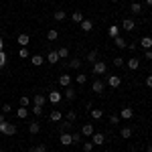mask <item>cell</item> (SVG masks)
<instances>
[{"label":"cell","mask_w":152,"mask_h":152,"mask_svg":"<svg viewBox=\"0 0 152 152\" xmlns=\"http://www.w3.org/2000/svg\"><path fill=\"white\" fill-rule=\"evenodd\" d=\"M91 73H94L95 77H99V75H105L107 73V65H105V61H95L94 65H91Z\"/></svg>","instance_id":"6da1fadb"},{"label":"cell","mask_w":152,"mask_h":152,"mask_svg":"<svg viewBox=\"0 0 152 152\" xmlns=\"http://www.w3.org/2000/svg\"><path fill=\"white\" fill-rule=\"evenodd\" d=\"M16 126L10 124V122H0V134H4V136H14L16 134Z\"/></svg>","instance_id":"7a4b0ae2"},{"label":"cell","mask_w":152,"mask_h":152,"mask_svg":"<svg viewBox=\"0 0 152 152\" xmlns=\"http://www.w3.org/2000/svg\"><path fill=\"white\" fill-rule=\"evenodd\" d=\"M91 142H94V146H104L105 144V134L104 132H94V134H91Z\"/></svg>","instance_id":"3957f363"},{"label":"cell","mask_w":152,"mask_h":152,"mask_svg":"<svg viewBox=\"0 0 152 152\" xmlns=\"http://www.w3.org/2000/svg\"><path fill=\"white\" fill-rule=\"evenodd\" d=\"M105 83H107L110 87H114V89H118V87L122 85V77H120V75H107V79H105Z\"/></svg>","instance_id":"277c9868"},{"label":"cell","mask_w":152,"mask_h":152,"mask_svg":"<svg viewBox=\"0 0 152 152\" xmlns=\"http://www.w3.org/2000/svg\"><path fill=\"white\" fill-rule=\"evenodd\" d=\"M61 99H63V94H61V91H57V89L49 91V95H47V102H51V104H59Z\"/></svg>","instance_id":"5b68a950"},{"label":"cell","mask_w":152,"mask_h":152,"mask_svg":"<svg viewBox=\"0 0 152 152\" xmlns=\"http://www.w3.org/2000/svg\"><path fill=\"white\" fill-rule=\"evenodd\" d=\"M59 142H61L63 146H71V144H73V134H69V132H61Z\"/></svg>","instance_id":"8992f818"},{"label":"cell","mask_w":152,"mask_h":152,"mask_svg":"<svg viewBox=\"0 0 152 152\" xmlns=\"http://www.w3.org/2000/svg\"><path fill=\"white\" fill-rule=\"evenodd\" d=\"M104 89H105V83L102 81V79H95L94 83H91V91H94V94H104Z\"/></svg>","instance_id":"52a82bcc"},{"label":"cell","mask_w":152,"mask_h":152,"mask_svg":"<svg viewBox=\"0 0 152 152\" xmlns=\"http://www.w3.org/2000/svg\"><path fill=\"white\" fill-rule=\"evenodd\" d=\"M33 104H35V105H41V107H45V104H47V95L35 94V95H33Z\"/></svg>","instance_id":"ba28073f"},{"label":"cell","mask_w":152,"mask_h":152,"mask_svg":"<svg viewBox=\"0 0 152 152\" xmlns=\"http://www.w3.org/2000/svg\"><path fill=\"white\" fill-rule=\"evenodd\" d=\"M59 85H61V87H69L71 85V75L69 73H63V75L59 77Z\"/></svg>","instance_id":"9c48e42d"},{"label":"cell","mask_w":152,"mask_h":152,"mask_svg":"<svg viewBox=\"0 0 152 152\" xmlns=\"http://www.w3.org/2000/svg\"><path fill=\"white\" fill-rule=\"evenodd\" d=\"M132 116H134V110H132V107H122V110H120V118H122V120H130Z\"/></svg>","instance_id":"30bf717a"},{"label":"cell","mask_w":152,"mask_h":152,"mask_svg":"<svg viewBox=\"0 0 152 152\" xmlns=\"http://www.w3.org/2000/svg\"><path fill=\"white\" fill-rule=\"evenodd\" d=\"M95 130H94V126L91 124H83L81 126V136H87V138H91V134H94Z\"/></svg>","instance_id":"8fae6325"},{"label":"cell","mask_w":152,"mask_h":152,"mask_svg":"<svg viewBox=\"0 0 152 152\" xmlns=\"http://www.w3.org/2000/svg\"><path fill=\"white\" fill-rule=\"evenodd\" d=\"M122 28H124V31H134V28H136V23H134L132 18H124V20H122Z\"/></svg>","instance_id":"7c38bea8"},{"label":"cell","mask_w":152,"mask_h":152,"mask_svg":"<svg viewBox=\"0 0 152 152\" xmlns=\"http://www.w3.org/2000/svg\"><path fill=\"white\" fill-rule=\"evenodd\" d=\"M81 59H77V57H73V59H69L67 61V67H71V69H81Z\"/></svg>","instance_id":"4fadbf2b"},{"label":"cell","mask_w":152,"mask_h":152,"mask_svg":"<svg viewBox=\"0 0 152 152\" xmlns=\"http://www.w3.org/2000/svg\"><path fill=\"white\" fill-rule=\"evenodd\" d=\"M126 65H128V69H130V71H136L138 67H140V59H138V57H132L128 63H126Z\"/></svg>","instance_id":"5bb4252c"},{"label":"cell","mask_w":152,"mask_h":152,"mask_svg":"<svg viewBox=\"0 0 152 152\" xmlns=\"http://www.w3.org/2000/svg\"><path fill=\"white\" fill-rule=\"evenodd\" d=\"M132 134H134V130L130 128V126H124V128L120 130V136H122L124 140H128V138H132Z\"/></svg>","instance_id":"9a60e30c"},{"label":"cell","mask_w":152,"mask_h":152,"mask_svg":"<svg viewBox=\"0 0 152 152\" xmlns=\"http://www.w3.org/2000/svg\"><path fill=\"white\" fill-rule=\"evenodd\" d=\"M140 47L146 51V49H152V37H142L140 39Z\"/></svg>","instance_id":"2e32d148"},{"label":"cell","mask_w":152,"mask_h":152,"mask_svg":"<svg viewBox=\"0 0 152 152\" xmlns=\"http://www.w3.org/2000/svg\"><path fill=\"white\" fill-rule=\"evenodd\" d=\"M130 10H132V14H142L144 6H142L140 2H132V4H130Z\"/></svg>","instance_id":"e0dca14e"},{"label":"cell","mask_w":152,"mask_h":152,"mask_svg":"<svg viewBox=\"0 0 152 152\" xmlns=\"http://www.w3.org/2000/svg\"><path fill=\"white\" fill-rule=\"evenodd\" d=\"M81 31H83V33H89V31H94V20H87V18H83Z\"/></svg>","instance_id":"ac0fdd59"},{"label":"cell","mask_w":152,"mask_h":152,"mask_svg":"<svg viewBox=\"0 0 152 152\" xmlns=\"http://www.w3.org/2000/svg\"><path fill=\"white\" fill-rule=\"evenodd\" d=\"M65 16H67V12H65V10H61V8L53 12V18H55L57 23H63V20H65Z\"/></svg>","instance_id":"d6986e66"},{"label":"cell","mask_w":152,"mask_h":152,"mask_svg":"<svg viewBox=\"0 0 152 152\" xmlns=\"http://www.w3.org/2000/svg\"><path fill=\"white\" fill-rule=\"evenodd\" d=\"M107 35L112 37V39L120 37V26H118V24H110V28H107Z\"/></svg>","instance_id":"ffe728a7"},{"label":"cell","mask_w":152,"mask_h":152,"mask_svg":"<svg viewBox=\"0 0 152 152\" xmlns=\"http://www.w3.org/2000/svg\"><path fill=\"white\" fill-rule=\"evenodd\" d=\"M16 43H18V45H23V47H26V45L31 43V37L26 35V33H23V35H18V39H16Z\"/></svg>","instance_id":"44dd1931"},{"label":"cell","mask_w":152,"mask_h":152,"mask_svg":"<svg viewBox=\"0 0 152 152\" xmlns=\"http://www.w3.org/2000/svg\"><path fill=\"white\" fill-rule=\"evenodd\" d=\"M57 39H59V31L57 28H49L47 31V41L53 43V41H57Z\"/></svg>","instance_id":"7402d4cb"},{"label":"cell","mask_w":152,"mask_h":152,"mask_svg":"<svg viewBox=\"0 0 152 152\" xmlns=\"http://www.w3.org/2000/svg\"><path fill=\"white\" fill-rule=\"evenodd\" d=\"M71 20H73V23H77V24H81L83 23V12L81 10H75L73 14H71Z\"/></svg>","instance_id":"603a6c76"},{"label":"cell","mask_w":152,"mask_h":152,"mask_svg":"<svg viewBox=\"0 0 152 152\" xmlns=\"http://www.w3.org/2000/svg\"><path fill=\"white\" fill-rule=\"evenodd\" d=\"M47 61H49V63H51V65H55V63H59L61 59H59L57 51H49V57H47Z\"/></svg>","instance_id":"cb8c5ba5"},{"label":"cell","mask_w":152,"mask_h":152,"mask_svg":"<svg viewBox=\"0 0 152 152\" xmlns=\"http://www.w3.org/2000/svg\"><path fill=\"white\" fill-rule=\"evenodd\" d=\"M16 118H20V120H26V118H28V107H23V105H20V107L16 110Z\"/></svg>","instance_id":"d4e9b609"},{"label":"cell","mask_w":152,"mask_h":152,"mask_svg":"<svg viewBox=\"0 0 152 152\" xmlns=\"http://www.w3.org/2000/svg\"><path fill=\"white\" fill-rule=\"evenodd\" d=\"M39 132H41V124H39V122L28 124V134H33V136H35V134H39Z\"/></svg>","instance_id":"484cf974"},{"label":"cell","mask_w":152,"mask_h":152,"mask_svg":"<svg viewBox=\"0 0 152 152\" xmlns=\"http://www.w3.org/2000/svg\"><path fill=\"white\" fill-rule=\"evenodd\" d=\"M85 61L94 65L95 61H97V49H94V51H89V53H87V57H85Z\"/></svg>","instance_id":"4316f807"},{"label":"cell","mask_w":152,"mask_h":152,"mask_svg":"<svg viewBox=\"0 0 152 152\" xmlns=\"http://www.w3.org/2000/svg\"><path fill=\"white\" fill-rule=\"evenodd\" d=\"M75 95H77V91H75L71 85H69V87H65V99H69V102H71V99H75Z\"/></svg>","instance_id":"83f0119b"},{"label":"cell","mask_w":152,"mask_h":152,"mask_svg":"<svg viewBox=\"0 0 152 152\" xmlns=\"http://www.w3.org/2000/svg\"><path fill=\"white\" fill-rule=\"evenodd\" d=\"M114 45H116L118 49H126V47H128L126 39H122V37H116V39H114Z\"/></svg>","instance_id":"f1b7e54d"},{"label":"cell","mask_w":152,"mask_h":152,"mask_svg":"<svg viewBox=\"0 0 152 152\" xmlns=\"http://www.w3.org/2000/svg\"><path fill=\"white\" fill-rule=\"evenodd\" d=\"M31 63H33L35 67H41V65L45 63V59L41 57V55H33V57H31Z\"/></svg>","instance_id":"f546056e"},{"label":"cell","mask_w":152,"mask_h":152,"mask_svg":"<svg viewBox=\"0 0 152 152\" xmlns=\"http://www.w3.org/2000/svg\"><path fill=\"white\" fill-rule=\"evenodd\" d=\"M61 118H63V114H61L59 110H53L51 116H49V120H51V122H61Z\"/></svg>","instance_id":"4dcf8cb0"},{"label":"cell","mask_w":152,"mask_h":152,"mask_svg":"<svg viewBox=\"0 0 152 152\" xmlns=\"http://www.w3.org/2000/svg\"><path fill=\"white\" fill-rule=\"evenodd\" d=\"M85 81H87V75L79 71V73L75 75V83H77V85H83V83H85Z\"/></svg>","instance_id":"1f68e13d"},{"label":"cell","mask_w":152,"mask_h":152,"mask_svg":"<svg viewBox=\"0 0 152 152\" xmlns=\"http://www.w3.org/2000/svg\"><path fill=\"white\" fill-rule=\"evenodd\" d=\"M57 55H59V59H67V57H69V49H67V47L57 49Z\"/></svg>","instance_id":"d6a6232c"},{"label":"cell","mask_w":152,"mask_h":152,"mask_svg":"<svg viewBox=\"0 0 152 152\" xmlns=\"http://www.w3.org/2000/svg\"><path fill=\"white\" fill-rule=\"evenodd\" d=\"M89 114H91L94 120H102V118H104V112H102V110H89Z\"/></svg>","instance_id":"836d02e7"},{"label":"cell","mask_w":152,"mask_h":152,"mask_svg":"<svg viewBox=\"0 0 152 152\" xmlns=\"http://www.w3.org/2000/svg\"><path fill=\"white\" fill-rule=\"evenodd\" d=\"M120 120H122L120 114H112V116H110V124H112V126H118V124H120Z\"/></svg>","instance_id":"e575fe53"},{"label":"cell","mask_w":152,"mask_h":152,"mask_svg":"<svg viewBox=\"0 0 152 152\" xmlns=\"http://www.w3.org/2000/svg\"><path fill=\"white\" fill-rule=\"evenodd\" d=\"M20 105H23V107H28V105H31V97H28V95H20Z\"/></svg>","instance_id":"d590c367"},{"label":"cell","mask_w":152,"mask_h":152,"mask_svg":"<svg viewBox=\"0 0 152 152\" xmlns=\"http://www.w3.org/2000/svg\"><path fill=\"white\" fill-rule=\"evenodd\" d=\"M94 150V142L89 140V142H83V152H91Z\"/></svg>","instance_id":"8d00e7d4"},{"label":"cell","mask_w":152,"mask_h":152,"mask_svg":"<svg viewBox=\"0 0 152 152\" xmlns=\"http://www.w3.org/2000/svg\"><path fill=\"white\" fill-rule=\"evenodd\" d=\"M6 61H8V59H6V53H4V51H0V69L6 65Z\"/></svg>","instance_id":"74e56055"},{"label":"cell","mask_w":152,"mask_h":152,"mask_svg":"<svg viewBox=\"0 0 152 152\" xmlns=\"http://www.w3.org/2000/svg\"><path fill=\"white\" fill-rule=\"evenodd\" d=\"M18 57H20V59H26V57H28V49H26V47H20V51H18Z\"/></svg>","instance_id":"f35d334b"},{"label":"cell","mask_w":152,"mask_h":152,"mask_svg":"<svg viewBox=\"0 0 152 152\" xmlns=\"http://www.w3.org/2000/svg\"><path fill=\"white\" fill-rule=\"evenodd\" d=\"M67 120H69V122H75V120H77V114H75L73 110H69V112H67Z\"/></svg>","instance_id":"ab89813d"},{"label":"cell","mask_w":152,"mask_h":152,"mask_svg":"<svg viewBox=\"0 0 152 152\" xmlns=\"http://www.w3.org/2000/svg\"><path fill=\"white\" fill-rule=\"evenodd\" d=\"M33 114L35 116H43V107L41 105H33Z\"/></svg>","instance_id":"60d3db41"},{"label":"cell","mask_w":152,"mask_h":152,"mask_svg":"<svg viewBox=\"0 0 152 152\" xmlns=\"http://www.w3.org/2000/svg\"><path fill=\"white\" fill-rule=\"evenodd\" d=\"M71 126H73V122H69V120H65V124L61 126V132H67V130H69Z\"/></svg>","instance_id":"b9f144b4"},{"label":"cell","mask_w":152,"mask_h":152,"mask_svg":"<svg viewBox=\"0 0 152 152\" xmlns=\"http://www.w3.org/2000/svg\"><path fill=\"white\" fill-rule=\"evenodd\" d=\"M10 112H12V105L10 104H4V105H2V114H10Z\"/></svg>","instance_id":"7bdbcfd3"},{"label":"cell","mask_w":152,"mask_h":152,"mask_svg":"<svg viewBox=\"0 0 152 152\" xmlns=\"http://www.w3.org/2000/svg\"><path fill=\"white\" fill-rule=\"evenodd\" d=\"M35 150H37V152H47V146H45V144L41 142L39 146H35Z\"/></svg>","instance_id":"ee69618b"},{"label":"cell","mask_w":152,"mask_h":152,"mask_svg":"<svg viewBox=\"0 0 152 152\" xmlns=\"http://www.w3.org/2000/svg\"><path fill=\"white\" fill-rule=\"evenodd\" d=\"M114 65H116V67H122V65H124V59H122V57H116V59H114Z\"/></svg>","instance_id":"f6af8a7d"},{"label":"cell","mask_w":152,"mask_h":152,"mask_svg":"<svg viewBox=\"0 0 152 152\" xmlns=\"http://www.w3.org/2000/svg\"><path fill=\"white\" fill-rule=\"evenodd\" d=\"M81 142V134H73V144H79Z\"/></svg>","instance_id":"bcb514c9"},{"label":"cell","mask_w":152,"mask_h":152,"mask_svg":"<svg viewBox=\"0 0 152 152\" xmlns=\"http://www.w3.org/2000/svg\"><path fill=\"white\" fill-rule=\"evenodd\" d=\"M144 57L152 61V49H146V51H144Z\"/></svg>","instance_id":"7dc6e473"},{"label":"cell","mask_w":152,"mask_h":152,"mask_svg":"<svg viewBox=\"0 0 152 152\" xmlns=\"http://www.w3.org/2000/svg\"><path fill=\"white\" fill-rule=\"evenodd\" d=\"M146 87H150V89H152V73L146 77Z\"/></svg>","instance_id":"c3c4849f"},{"label":"cell","mask_w":152,"mask_h":152,"mask_svg":"<svg viewBox=\"0 0 152 152\" xmlns=\"http://www.w3.org/2000/svg\"><path fill=\"white\" fill-rule=\"evenodd\" d=\"M0 122H6V118H4V114L0 112Z\"/></svg>","instance_id":"681fc988"},{"label":"cell","mask_w":152,"mask_h":152,"mask_svg":"<svg viewBox=\"0 0 152 152\" xmlns=\"http://www.w3.org/2000/svg\"><path fill=\"white\" fill-rule=\"evenodd\" d=\"M146 6H152V0H146Z\"/></svg>","instance_id":"f907efd6"},{"label":"cell","mask_w":152,"mask_h":152,"mask_svg":"<svg viewBox=\"0 0 152 152\" xmlns=\"http://www.w3.org/2000/svg\"><path fill=\"white\" fill-rule=\"evenodd\" d=\"M146 152H152V144H150V146H148V148H146Z\"/></svg>","instance_id":"816d5d0a"},{"label":"cell","mask_w":152,"mask_h":152,"mask_svg":"<svg viewBox=\"0 0 152 152\" xmlns=\"http://www.w3.org/2000/svg\"><path fill=\"white\" fill-rule=\"evenodd\" d=\"M26 152H37V150H35V148H28V150H26Z\"/></svg>","instance_id":"f5cc1de1"},{"label":"cell","mask_w":152,"mask_h":152,"mask_svg":"<svg viewBox=\"0 0 152 152\" xmlns=\"http://www.w3.org/2000/svg\"><path fill=\"white\" fill-rule=\"evenodd\" d=\"M112 2H114V4H116V2H118V0H112Z\"/></svg>","instance_id":"db71d44e"},{"label":"cell","mask_w":152,"mask_h":152,"mask_svg":"<svg viewBox=\"0 0 152 152\" xmlns=\"http://www.w3.org/2000/svg\"><path fill=\"white\" fill-rule=\"evenodd\" d=\"M105 152H114V150H105Z\"/></svg>","instance_id":"11a10c76"},{"label":"cell","mask_w":152,"mask_h":152,"mask_svg":"<svg viewBox=\"0 0 152 152\" xmlns=\"http://www.w3.org/2000/svg\"><path fill=\"white\" fill-rule=\"evenodd\" d=\"M0 152H4V150H2V148H0Z\"/></svg>","instance_id":"9f6ffc18"},{"label":"cell","mask_w":152,"mask_h":152,"mask_svg":"<svg viewBox=\"0 0 152 152\" xmlns=\"http://www.w3.org/2000/svg\"><path fill=\"white\" fill-rule=\"evenodd\" d=\"M0 41H2V37H0Z\"/></svg>","instance_id":"6f0895ef"}]
</instances>
